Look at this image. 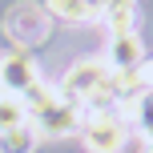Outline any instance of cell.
<instances>
[{
	"label": "cell",
	"instance_id": "8",
	"mask_svg": "<svg viewBox=\"0 0 153 153\" xmlns=\"http://www.w3.org/2000/svg\"><path fill=\"white\" fill-rule=\"evenodd\" d=\"M32 149H36V129H32V121L0 133V153H32Z\"/></svg>",
	"mask_w": 153,
	"mask_h": 153
},
{
	"label": "cell",
	"instance_id": "15",
	"mask_svg": "<svg viewBox=\"0 0 153 153\" xmlns=\"http://www.w3.org/2000/svg\"><path fill=\"white\" fill-rule=\"evenodd\" d=\"M0 97H4V93H0Z\"/></svg>",
	"mask_w": 153,
	"mask_h": 153
},
{
	"label": "cell",
	"instance_id": "9",
	"mask_svg": "<svg viewBox=\"0 0 153 153\" xmlns=\"http://www.w3.org/2000/svg\"><path fill=\"white\" fill-rule=\"evenodd\" d=\"M101 20L109 24V32H133V0H105Z\"/></svg>",
	"mask_w": 153,
	"mask_h": 153
},
{
	"label": "cell",
	"instance_id": "14",
	"mask_svg": "<svg viewBox=\"0 0 153 153\" xmlns=\"http://www.w3.org/2000/svg\"><path fill=\"white\" fill-rule=\"evenodd\" d=\"M145 153H153V141H145Z\"/></svg>",
	"mask_w": 153,
	"mask_h": 153
},
{
	"label": "cell",
	"instance_id": "6",
	"mask_svg": "<svg viewBox=\"0 0 153 153\" xmlns=\"http://www.w3.org/2000/svg\"><path fill=\"white\" fill-rule=\"evenodd\" d=\"M145 61L141 56V40L133 32H109V48H105V65L113 73H125V69H137Z\"/></svg>",
	"mask_w": 153,
	"mask_h": 153
},
{
	"label": "cell",
	"instance_id": "5",
	"mask_svg": "<svg viewBox=\"0 0 153 153\" xmlns=\"http://www.w3.org/2000/svg\"><path fill=\"white\" fill-rule=\"evenodd\" d=\"M32 121V129H36V137H69V133L81 129V109L73 105V101H61L56 97L48 109H40V113H32L28 117Z\"/></svg>",
	"mask_w": 153,
	"mask_h": 153
},
{
	"label": "cell",
	"instance_id": "3",
	"mask_svg": "<svg viewBox=\"0 0 153 153\" xmlns=\"http://www.w3.org/2000/svg\"><path fill=\"white\" fill-rule=\"evenodd\" d=\"M36 81H40V69H36V61H32V53L12 48V53L0 56V93H4V97H24Z\"/></svg>",
	"mask_w": 153,
	"mask_h": 153
},
{
	"label": "cell",
	"instance_id": "1",
	"mask_svg": "<svg viewBox=\"0 0 153 153\" xmlns=\"http://www.w3.org/2000/svg\"><path fill=\"white\" fill-rule=\"evenodd\" d=\"M109 65H105V56H89V61H76L69 73H65V81H61V101H89V97H97L101 89H105V81H109Z\"/></svg>",
	"mask_w": 153,
	"mask_h": 153
},
{
	"label": "cell",
	"instance_id": "7",
	"mask_svg": "<svg viewBox=\"0 0 153 153\" xmlns=\"http://www.w3.org/2000/svg\"><path fill=\"white\" fill-rule=\"evenodd\" d=\"M45 12H53L56 20H69V24H81V20L101 16L89 0H45Z\"/></svg>",
	"mask_w": 153,
	"mask_h": 153
},
{
	"label": "cell",
	"instance_id": "4",
	"mask_svg": "<svg viewBox=\"0 0 153 153\" xmlns=\"http://www.w3.org/2000/svg\"><path fill=\"white\" fill-rule=\"evenodd\" d=\"M125 141H129L125 117L101 113V117H89L85 121V145H89V153H121Z\"/></svg>",
	"mask_w": 153,
	"mask_h": 153
},
{
	"label": "cell",
	"instance_id": "10",
	"mask_svg": "<svg viewBox=\"0 0 153 153\" xmlns=\"http://www.w3.org/2000/svg\"><path fill=\"white\" fill-rule=\"evenodd\" d=\"M56 97H61V93H56L53 85L36 81V85H32V89H28V93H24V97H20V105H24V113L32 117V113H40V109H48V105H53Z\"/></svg>",
	"mask_w": 153,
	"mask_h": 153
},
{
	"label": "cell",
	"instance_id": "13",
	"mask_svg": "<svg viewBox=\"0 0 153 153\" xmlns=\"http://www.w3.org/2000/svg\"><path fill=\"white\" fill-rule=\"evenodd\" d=\"M137 85H141V93L153 89V61H141L137 65Z\"/></svg>",
	"mask_w": 153,
	"mask_h": 153
},
{
	"label": "cell",
	"instance_id": "2",
	"mask_svg": "<svg viewBox=\"0 0 153 153\" xmlns=\"http://www.w3.org/2000/svg\"><path fill=\"white\" fill-rule=\"evenodd\" d=\"M4 24H8V36H12L24 53H28V45H40V40L48 36V12L40 4H32V0L12 4V12H8Z\"/></svg>",
	"mask_w": 153,
	"mask_h": 153
},
{
	"label": "cell",
	"instance_id": "12",
	"mask_svg": "<svg viewBox=\"0 0 153 153\" xmlns=\"http://www.w3.org/2000/svg\"><path fill=\"white\" fill-rule=\"evenodd\" d=\"M28 121V113H24L20 97H0V133L4 129H16V125Z\"/></svg>",
	"mask_w": 153,
	"mask_h": 153
},
{
	"label": "cell",
	"instance_id": "11",
	"mask_svg": "<svg viewBox=\"0 0 153 153\" xmlns=\"http://www.w3.org/2000/svg\"><path fill=\"white\" fill-rule=\"evenodd\" d=\"M133 121H137L141 137H145V141H153V89L137 97V105H133Z\"/></svg>",
	"mask_w": 153,
	"mask_h": 153
}]
</instances>
